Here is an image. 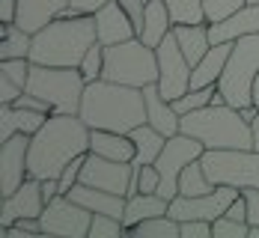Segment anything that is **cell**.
<instances>
[{
  "mask_svg": "<svg viewBox=\"0 0 259 238\" xmlns=\"http://www.w3.org/2000/svg\"><path fill=\"white\" fill-rule=\"evenodd\" d=\"M173 33H176V42H179L182 54L188 57L191 66H197L208 54V48H211L208 21H200V24H173Z\"/></svg>",
  "mask_w": 259,
  "mask_h": 238,
  "instance_id": "obj_26",
  "label": "cell"
},
{
  "mask_svg": "<svg viewBox=\"0 0 259 238\" xmlns=\"http://www.w3.org/2000/svg\"><path fill=\"white\" fill-rule=\"evenodd\" d=\"M78 116L90 128L131 134L137 125L146 122V96L137 86L99 78L87 83Z\"/></svg>",
  "mask_w": 259,
  "mask_h": 238,
  "instance_id": "obj_2",
  "label": "cell"
},
{
  "mask_svg": "<svg viewBox=\"0 0 259 238\" xmlns=\"http://www.w3.org/2000/svg\"><path fill=\"white\" fill-rule=\"evenodd\" d=\"M233 54V42H221V45H211L208 54L194 66L191 72V89H203V86H218V80L227 69V60Z\"/></svg>",
  "mask_w": 259,
  "mask_h": 238,
  "instance_id": "obj_22",
  "label": "cell"
},
{
  "mask_svg": "<svg viewBox=\"0 0 259 238\" xmlns=\"http://www.w3.org/2000/svg\"><path fill=\"white\" fill-rule=\"evenodd\" d=\"M158 51L143 39H125L116 45H104V78L125 86H149L158 83Z\"/></svg>",
  "mask_w": 259,
  "mask_h": 238,
  "instance_id": "obj_5",
  "label": "cell"
},
{
  "mask_svg": "<svg viewBox=\"0 0 259 238\" xmlns=\"http://www.w3.org/2000/svg\"><path fill=\"white\" fill-rule=\"evenodd\" d=\"M170 15H173V24H200L206 21V9H203V0H164Z\"/></svg>",
  "mask_w": 259,
  "mask_h": 238,
  "instance_id": "obj_31",
  "label": "cell"
},
{
  "mask_svg": "<svg viewBox=\"0 0 259 238\" xmlns=\"http://www.w3.org/2000/svg\"><path fill=\"white\" fill-rule=\"evenodd\" d=\"M131 235H137V238H182V223L170 212L155 214L149 220H140L131 229Z\"/></svg>",
  "mask_w": 259,
  "mask_h": 238,
  "instance_id": "obj_28",
  "label": "cell"
},
{
  "mask_svg": "<svg viewBox=\"0 0 259 238\" xmlns=\"http://www.w3.org/2000/svg\"><path fill=\"white\" fill-rule=\"evenodd\" d=\"M203 152H206V146L197 140V137H191V134H173V137H167V146H164V152L158 155L155 167L158 173H161V187H158V194L164 197V200H176L179 197V176L182 170L191 164V161L203 158Z\"/></svg>",
  "mask_w": 259,
  "mask_h": 238,
  "instance_id": "obj_9",
  "label": "cell"
},
{
  "mask_svg": "<svg viewBox=\"0 0 259 238\" xmlns=\"http://www.w3.org/2000/svg\"><path fill=\"white\" fill-rule=\"evenodd\" d=\"M90 152H96L102 158H113V161H134L137 146H134L131 134L90 128Z\"/></svg>",
  "mask_w": 259,
  "mask_h": 238,
  "instance_id": "obj_23",
  "label": "cell"
},
{
  "mask_svg": "<svg viewBox=\"0 0 259 238\" xmlns=\"http://www.w3.org/2000/svg\"><path fill=\"white\" fill-rule=\"evenodd\" d=\"M93 18H96V30H99L102 45H116V42H125V39L137 36V27H134V21L128 18V12L122 9L119 0L104 3Z\"/></svg>",
  "mask_w": 259,
  "mask_h": 238,
  "instance_id": "obj_16",
  "label": "cell"
},
{
  "mask_svg": "<svg viewBox=\"0 0 259 238\" xmlns=\"http://www.w3.org/2000/svg\"><path fill=\"white\" fill-rule=\"evenodd\" d=\"M83 164H87V155H78L75 161H69L66 167H63V173H60V194H69L72 187L80 182V170H83Z\"/></svg>",
  "mask_w": 259,
  "mask_h": 238,
  "instance_id": "obj_38",
  "label": "cell"
},
{
  "mask_svg": "<svg viewBox=\"0 0 259 238\" xmlns=\"http://www.w3.org/2000/svg\"><path fill=\"white\" fill-rule=\"evenodd\" d=\"M51 113H42V110H27V107H15V105H0V143L15 137L18 131L33 134L39 131L45 122H48Z\"/></svg>",
  "mask_w": 259,
  "mask_h": 238,
  "instance_id": "obj_19",
  "label": "cell"
},
{
  "mask_svg": "<svg viewBox=\"0 0 259 238\" xmlns=\"http://www.w3.org/2000/svg\"><path fill=\"white\" fill-rule=\"evenodd\" d=\"M253 33H259V3H247V6H241L238 12H233L230 18L208 24V39H211V45L235 42V39L253 36Z\"/></svg>",
  "mask_w": 259,
  "mask_h": 238,
  "instance_id": "obj_17",
  "label": "cell"
},
{
  "mask_svg": "<svg viewBox=\"0 0 259 238\" xmlns=\"http://www.w3.org/2000/svg\"><path fill=\"white\" fill-rule=\"evenodd\" d=\"M155 51H158V72H161L158 75V89H161L164 99L173 102V99H179V96H185L191 89V72H194V66L182 54L173 30H170V36L158 45Z\"/></svg>",
  "mask_w": 259,
  "mask_h": 238,
  "instance_id": "obj_11",
  "label": "cell"
},
{
  "mask_svg": "<svg viewBox=\"0 0 259 238\" xmlns=\"http://www.w3.org/2000/svg\"><path fill=\"white\" fill-rule=\"evenodd\" d=\"M250 0H203V9H206V21L214 24V21H224L230 18L233 12H238L241 6H247Z\"/></svg>",
  "mask_w": 259,
  "mask_h": 238,
  "instance_id": "obj_36",
  "label": "cell"
},
{
  "mask_svg": "<svg viewBox=\"0 0 259 238\" xmlns=\"http://www.w3.org/2000/svg\"><path fill=\"white\" fill-rule=\"evenodd\" d=\"M42 220V232L45 235H66V238H90V223L93 212L75 203L69 194L54 197L45 206V212L39 214Z\"/></svg>",
  "mask_w": 259,
  "mask_h": 238,
  "instance_id": "obj_10",
  "label": "cell"
},
{
  "mask_svg": "<svg viewBox=\"0 0 259 238\" xmlns=\"http://www.w3.org/2000/svg\"><path fill=\"white\" fill-rule=\"evenodd\" d=\"M167 212H170V200H164L161 194H143V191H137V194H131L128 200H125L122 223L131 232L140 220H149L155 214H167Z\"/></svg>",
  "mask_w": 259,
  "mask_h": 238,
  "instance_id": "obj_25",
  "label": "cell"
},
{
  "mask_svg": "<svg viewBox=\"0 0 259 238\" xmlns=\"http://www.w3.org/2000/svg\"><path fill=\"white\" fill-rule=\"evenodd\" d=\"M143 96H146V122H149V125H155L158 131L167 134V137L179 134L182 131V116L176 113L173 102L161 96L158 83L143 86Z\"/></svg>",
  "mask_w": 259,
  "mask_h": 238,
  "instance_id": "obj_18",
  "label": "cell"
},
{
  "mask_svg": "<svg viewBox=\"0 0 259 238\" xmlns=\"http://www.w3.org/2000/svg\"><path fill=\"white\" fill-rule=\"evenodd\" d=\"M241 194L247 197V223L259 226V187H244Z\"/></svg>",
  "mask_w": 259,
  "mask_h": 238,
  "instance_id": "obj_42",
  "label": "cell"
},
{
  "mask_svg": "<svg viewBox=\"0 0 259 238\" xmlns=\"http://www.w3.org/2000/svg\"><path fill=\"white\" fill-rule=\"evenodd\" d=\"M3 235L9 238H24V235H45L42 232V220L39 217H18L12 226H0Z\"/></svg>",
  "mask_w": 259,
  "mask_h": 238,
  "instance_id": "obj_37",
  "label": "cell"
},
{
  "mask_svg": "<svg viewBox=\"0 0 259 238\" xmlns=\"http://www.w3.org/2000/svg\"><path fill=\"white\" fill-rule=\"evenodd\" d=\"M250 131H253V149H259V116L250 122Z\"/></svg>",
  "mask_w": 259,
  "mask_h": 238,
  "instance_id": "obj_48",
  "label": "cell"
},
{
  "mask_svg": "<svg viewBox=\"0 0 259 238\" xmlns=\"http://www.w3.org/2000/svg\"><path fill=\"white\" fill-rule=\"evenodd\" d=\"M241 191L233 185H218L208 194H200V197H185L179 194L176 200H170V214L176 220H218L221 214H227L230 203L238 197Z\"/></svg>",
  "mask_w": 259,
  "mask_h": 238,
  "instance_id": "obj_13",
  "label": "cell"
},
{
  "mask_svg": "<svg viewBox=\"0 0 259 238\" xmlns=\"http://www.w3.org/2000/svg\"><path fill=\"white\" fill-rule=\"evenodd\" d=\"M45 197H42V179L27 176L24 185L15 194L3 197V209H0V226H12L18 217H39L45 212Z\"/></svg>",
  "mask_w": 259,
  "mask_h": 238,
  "instance_id": "obj_15",
  "label": "cell"
},
{
  "mask_svg": "<svg viewBox=\"0 0 259 238\" xmlns=\"http://www.w3.org/2000/svg\"><path fill=\"white\" fill-rule=\"evenodd\" d=\"M122 3V9L128 12V18L134 21V27L140 30L143 27V12H146V0H119Z\"/></svg>",
  "mask_w": 259,
  "mask_h": 238,
  "instance_id": "obj_43",
  "label": "cell"
},
{
  "mask_svg": "<svg viewBox=\"0 0 259 238\" xmlns=\"http://www.w3.org/2000/svg\"><path fill=\"white\" fill-rule=\"evenodd\" d=\"M30 72H33V60L30 57H12V60H0V75L12 78L15 83H21L27 89V80H30Z\"/></svg>",
  "mask_w": 259,
  "mask_h": 238,
  "instance_id": "obj_35",
  "label": "cell"
},
{
  "mask_svg": "<svg viewBox=\"0 0 259 238\" xmlns=\"http://www.w3.org/2000/svg\"><path fill=\"white\" fill-rule=\"evenodd\" d=\"M173 30V15L167 9L164 0H146V12H143V27L137 30V39H143L149 48H158Z\"/></svg>",
  "mask_w": 259,
  "mask_h": 238,
  "instance_id": "obj_24",
  "label": "cell"
},
{
  "mask_svg": "<svg viewBox=\"0 0 259 238\" xmlns=\"http://www.w3.org/2000/svg\"><path fill=\"white\" fill-rule=\"evenodd\" d=\"M90 152V125L78 113H51L48 122L30 137L27 167L36 179H60L63 167Z\"/></svg>",
  "mask_w": 259,
  "mask_h": 238,
  "instance_id": "obj_1",
  "label": "cell"
},
{
  "mask_svg": "<svg viewBox=\"0 0 259 238\" xmlns=\"http://www.w3.org/2000/svg\"><path fill=\"white\" fill-rule=\"evenodd\" d=\"M200 161L211 185L259 187V149H206Z\"/></svg>",
  "mask_w": 259,
  "mask_h": 238,
  "instance_id": "obj_8",
  "label": "cell"
},
{
  "mask_svg": "<svg viewBox=\"0 0 259 238\" xmlns=\"http://www.w3.org/2000/svg\"><path fill=\"white\" fill-rule=\"evenodd\" d=\"M104 3H110V0H69V6L78 9L80 15H96Z\"/></svg>",
  "mask_w": 259,
  "mask_h": 238,
  "instance_id": "obj_44",
  "label": "cell"
},
{
  "mask_svg": "<svg viewBox=\"0 0 259 238\" xmlns=\"http://www.w3.org/2000/svg\"><path fill=\"white\" fill-rule=\"evenodd\" d=\"M250 238H259V226H250Z\"/></svg>",
  "mask_w": 259,
  "mask_h": 238,
  "instance_id": "obj_50",
  "label": "cell"
},
{
  "mask_svg": "<svg viewBox=\"0 0 259 238\" xmlns=\"http://www.w3.org/2000/svg\"><path fill=\"white\" fill-rule=\"evenodd\" d=\"M69 197L80 203L83 209H90L93 214H113V217H122L125 214V200L128 197H119V194H110V191H102V187H93V185H78L69 191Z\"/></svg>",
  "mask_w": 259,
  "mask_h": 238,
  "instance_id": "obj_20",
  "label": "cell"
},
{
  "mask_svg": "<svg viewBox=\"0 0 259 238\" xmlns=\"http://www.w3.org/2000/svg\"><path fill=\"white\" fill-rule=\"evenodd\" d=\"M182 238H211V220H179Z\"/></svg>",
  "mask_w": 259,
  "mask_h": 238,
  "instance_id": "obj_40",
  "label": "cell"
},
{
  "mask_svg": "<svg viewBox=\"0 0 259 238\" xmlns=\"http://www.w3.org/2000/svg\"><path fill=\"white\" fill-rule=\"evenodd\" d=\"M83 89H87V78L75 66L33 63V72H30V80H27V92L45 99L54 113H78Z\"/></svg>",
  "mask_w": 259,
  "mask_h": 238,
  "instance_id": "obj_6",
  "label": "cell"
},
{
  "mask_svg": "<svg viewBox=\"0 0 259 238\" xmlns=\"http://www.w3.org/2000/svg\"><path fill=\"white\" fill-rule=\"evenodd\" d=\"M78 69H80V75L87 78V83L104 78V45H102V42H96V45L87 51V57L80 60Z\"/></svg>",
  "mask_w": 259,
  "mask_h": 238,
  "instance_id": "obj_33",
  "label": "cell"
},
{
  "mask_svg": "<svg viewBox=\"0 0 259 238\" xmlns=\"http://www.w3.org/2000/svg\"><path fill=\"white\" fill-rule=\"evenodd\" d=\"M27 152H30V134L24 131H18L15 137L0 143V197L15 194L30 176Z\"/></svg>",
  "mask_w": 259,
  "mask_h": 238,
  "instance_id": "obj_14",
  "label": "cell"
},
{
  "mask_svg": "<svg viewBox=\"0 0 259 238\" xmlns=\"http://www.w3.org/2000/svg\"><path fill=\"white\" fill-rule=\"evenodd\" d=\"M128 232L122 217H113V214H93V223H90V238H116Z\"/></svg>",
  "mask_w": 259,
  "mask_h": 238,
  "instance_id": "obj_32",
  "label": "cell"
},
{
  "mask_svg": "<svg viewBox=\"0 0 259 238\" xmlns=\"http://www.w3.org/2000/svg\"><path fill=\"white\" fill-rule=\"evenodd\" d=\"M80 182L102 187V191H110V194H119V197H131L134 194V187H131L134 185V164L87 152V164L80 170Z\"/></svg>",
  "mask_w": 259,
  "mask_h": 238,
  "instance_id": "obj_12",
  "label": "cell"
},
{
  "mask_svg": "<svg viewBox=\"0 0 259 238\" xmlns=\"http://www.w3.org/2000/svg\"><path fill=\"white\" fill-rule=\"evenodd\" d=\"M259 75V33L241 36L233 42V54L227 60V69L218 80V89L224 102L233 107L253 105V80Z\"/></svg>",
  "mask_w": 259,
  "mask_h": 238,
  "instance_id": "obj_7",
  "label": "cell"
},
{
  "mask_svg": "<svg viewBox=\"0 0 259 238\" xmlns=\"http://www.w3.org/2000/svg\"><path fill=\"white\" fill-rule=\"evenodd\" d=\"M33 48V33H27L18 24H3V45H0V60H12V57H30Z\"/></svg>",
  "mask_w": 259,
  "mask_h": 238,
  "instance_id": "obj_29",
  "label": "cell"
},
{
  "mask_svg": "<svg viewBox=\"0 0 259 238\" xmlns=\"http://www.w3.org/2000/svg\"><path fill=\"white\" fill-rule=\"evenodd\" d=\"M182 134L197 137L206 149H253L250 122L233 105H206L182 116Z\"/></svg>",
  "mask_w": 259,
  "mask_h": 238,
  "instance_id": "obj_4",
  "label": "cell"
},
{
  "mask_svg": "<svg viewBox=\"0 0 259 238\" xmlns=\"http://www.w3.org/2000/svg\"><path fill=\"white\" fill-rule=\"evenodd\" d=\"M238 113H241L244 122H253V119L259 116V107L256 105H244V107H238Z\"/></svg>",
  "mask_w": 259,
  "mask_h": 238,
  "instance_id": "obj_47",
  "label": "cell"
},
{
  "mask_svg": "<svg viewBox=\"0 0 259 238\" xmlns=\"http://www.w3.org/2000/svg\"><path fill=\"white\" fill-rule=\"evenodd\" d=\"M250 96H253V105L259 107V75H256V80H253V92H250Z\"/></svg>",
  "mask_w": 259,
  "mask_h": 238,
  "instance_id": "obj_49",
  "label": "cell"
},
{
  "mask_svg": "<svg viewBox=\"0 0 259 238\" xmlns=\"http://www.w3.org/2000/svg\"><path fill=\"white\" fill-rule=\"evenodd\" d=\"M21 92H24L21 83H15V80L6 78V75H0V105H15V99Z\"/></svg>",
  "mask_w": 259,
  "mask_h": 238,
  "instance_id": "obj_41",
  "label": "cell"
},
{
  "mask_svg": "<svg viewBox=\"0 0 259 238\" xmlns=\"http://www.w3.org/2000/svg\"><path fill=\"white\" fill-rule=\"evenodd\" d=\"M218 185H211V179L206 176V167H203V161H191L185 170H182L179 176V194L185 197H200V194H208V191H214Z\"/></svg>",
  "mask_w": 259,
  "mask_h": 238,
  "instance_id": "obj_30",
  "label": "cell"
},
{
  "mask_svg": "<svg viewBox=\"0 0 259 238\" xmlns=\"http://www.w3.org/2000/svg\"><path fill=\"white\" fill-rule=\"evenodd\" d=\"M69 0H18V24L27 33H39L45 24H51L54 18H60L66 12Z\"/></svg>",
  "mask_w": 259,
  "mask_h": 238,
  "instance_id": "obj_21",
  "label": "cell"
},
{
  "mask_svg": "<svg viewBox=\"0 0 259 238\" xmlns=\"http://www.w3.org/2000/svg\"><path fill=\"white\" fill-rule=\"evenodd\" d=\"M211 238H250V223L247 220H233V217L221 214L211 223Z\"/></svg>",
  "mask_w": 259,
  "mask_h": 238,
  "instance_id": "obj_34",
  "label": "cell"
},
{
  "mask_svg": "<svg viewBox=\"0 0 259 238\" xmlns=\"http://www.w3.org/2000/svg\"><path fill=\"white\" fill-rule=\"evenodd\" d=\"M99 42L93 15H60L39 33H33L30 60L42 66H75L78 69L87 51Z\"/></svg>",
  "mask_w": 259,
  "mask_h": 238,
  "instance_id": "obj_3",
  "label": "cell"
},
{
  "mask_svg": "<svg viewBox=\"0 0 259 238\" xmlns=\"http://www.w3.org/2000/svg\"><path fill=\"white\" fill-rule=\"evenodd\" d=\"M131 140H134V146H137V155H134V167H146V164H155L158 155L164 152V146H167V134H161L155 125H149V122H143V125H137L134 131H131Z\"/></svg>",
  "mask_w": 259,
  "mask_h": 238,
  "instance_id": "obj_27",
  "label": "cell"
},
{
  "mask_svg": "<svg viewBox=\"0 0 259 238\" xmlns=\"http://www.w3.org/2000/svg\"><path fill=\"white\" fill-rule=\"evenodd\" d=\"M42 197H45V203H51L54 197H60V182L57 179H42Z\"/></svg>",
  "mask_w": 259,
  "mask_h": 238,
  "instance_id": "obj_46",
  "label": "cell"
},
{
  "mask_svg": "<svg viewBox=\"0 0 259 238\" xmlns=\"http://www.w3.org/2000/svg\"><path fill=\"white\" fill-rule=\"evenodd\" d=\"M158 187H161V173H158L155 164L137 167V191H143V194H158Z\"/></svg>",
  "mask_w": 259,
  "mask_h": 238,
  "instance_id": "obj_39",
  "label": "cell"
},
{
  "mask_svg": "<svg viewBox=\"0 0 259 238\" xmlns=\"http://www.w3.org/2000/svg\"><path fill=\"white\" fill-rule=\"evenodd\" d=\"M15 18H18V0H0V21L15 24Z\"/></svg>",
  "mask_w": 259,
  "mask_h": 238,
  "instance_id": "obj_45",
  "label": "cell"
}]
</instances>
